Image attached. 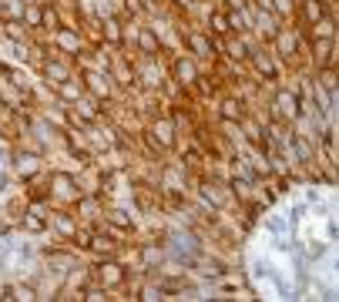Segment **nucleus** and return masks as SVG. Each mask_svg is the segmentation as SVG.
I'll return each mask as SVG.
<instances>
[{
	"mask_svg": "<svg viewBox=\"0 0 339 302\" xmlns=\"http://www.w3.org/2000/svg\"><path fill=\"white\" fill-rule=\"evenodd\" d=\"M57 228L61 232H74V222H71L68 215H57Z\"/></svg>",
	"mask_w": 339,
	"mask_h": 302,
	"instance_id": "obj_14",
	"label": "nucleus"
},
{
	"mask_svg": "<svg viewBox=\"0 0 339 302\" xmlns=\"http://www.w3.org/2000/svg\"><path fill=\"white\" fill-rule=\"evenodd\" d=\"M305 17H309V21H319V17H322V4H319V0H305Z\"/></svg>",
	"mask_w": 339,
	"mask_h": 302,
	"instance_id": "obj_8",
	"label": "nucleus"
},
{
	"mask_svg": "<svg viewBox=\"0 0 339 302\" xmlns=\"http://www.w3.org/2000/svg\"><path fill=\"white\" fill-rule=\"evenodd\" d=\"M228 24H232L235 31H245V27H249V24H245V17H238V14H232V17H228Z\"/></svg>",
	"mask_w": 339,
	"mask_h": 302,
	"instance_id": "obj_15",
	"label": "nucleus"
},
{
	"mask_svg": "<svg viewBox=\"0 0 339 302\" xmlns=\"http://www.w3.org/2000/svg\"><path fill=\"white\" fill-rule=\"evenodd\" d=\"M212 27H215V31H228V27H225V17H212Z\"/></svg>",
	"mask_w": 339,
	"mask_h": 302,
	"instance_id": "obj_16",
	"label": "nucleus"
},
{
	"mask_svg": "<svg viewBox=\"0 0 339 302\" xmlns=\"http://www.w3.org/2000/svg\"><path fill=\"white\" fill-rule=\"evenodd\" d=\"M155 131H158V138H161V145H171V128H168V124H158V128H155Z\"/></svg>",
	"mask_w": 339,
	"mask_h": 302,
	"instance_id": "obj_13",
	"label": "nucleus"
},
{
	"mask_svg": "<svg viewBox=\"0 0 339 302\" xmlns=\"http://www.w3.org/2000/svg\"><path fill=\"white\" fill-rule=\"evenodd\" d=\"M98 275H101V282H104V285H118V282L125 279L121 265H98Z\"/></svg>",
	"mask_w": 339,
	"mask_h": 302,
	"instance_id": "obj_1",
	"label": "nucleus"
},
{
	"mask_svg": "<svg viewBox=\"0 0 339 302\" xmlns=\"http://www.w3.org/2000/svg\"><path fill=\"white\" fill-rule=\"evenodd\" d=\"M91 245H94V248H98V252H111V242H108V238H101V235H94V238H91Z\"/></svg>",
	"mask_w": 339,
	"mask_h": 302,
	"instance_id": "obj_12",
	"label": "nucleus"
},
{
	"mask_svg": "<svg viewBox=\"0 0 339 302\" xmlns=\"http://www.w3.org/2000/svg\"><path fill=\"white\" fill-rule=\"evenodd\" d=\"M252 61H255V67H259L265 78H272V74H275V64H272V57L265 54V51H255V54H252Z\"/></svg>",
	"mask_w": 339,
	"mask_h": 302,
	"instance_id": "obj_2",
	"label": "nucleus"
},
{
	"mask_svg": "<svg viewBox=\"0 0 339 302\" xmlns=\"http://www.w3.org/2000/svg\"><path fill=\"white\" fill-rule=\"evenodd\" d=\"M175 74H178L181 84H192L195 81V67L188 64V61H178V64H175Z\"/></svg>",
	"mask_w": 339,
	"mask_h": 302,
	"instance_id": "obj_3",
	"label": "nucleus"
},
{
	"mask_svg": "<svg viewBox=\"0 0 339 302\" xmlns=\"http://www.w3.org/2000/svg\"><path fill=\"white\" fill-rule=\"evenodd\" d=\"M138 41H141V47H145V54H155V51H158V37H155L151 31H141Z\"/></svg>",
	"mask_w": 339,
	"mask_h": 302,
	"instance_id": "obj_4",
	"label": "nucleus"
},
{
	"mask_svg": "<svg viewBox=\"0 0 339 302\" xmlns=\"http://www.w3.org/2000/svg\"><path fill=\"white\" fill-rule=\"evenodd\" d=\"M17 168H21L24 175H31V171H37V158L34 155H17Z\"/></svg>",
	"mask_w": 339,
	"mask_h": 302,
	"instance_id": "obj_6",
	"label": "nucleus"
},
{
	"mask_svg": "<svg viewBox=\"0 0 339 302\" xmlns=\"http://www.w3.org/2000/svg\"><path fill=\"white\" fill-rule=\"evenodd\" d=\"M222 114H225L228 121H242V108H238V101H225V104H222Z\"/></svg>",
	"mask_w": 339,
	"mask_h": 302,
	"instance_id": "obj_5",
	"label": "nucleus"
},
{
	"mask_svg": "<svg viewBox=\"0 0 339 302\" xmlns=\"http://www.w3.org/2000/svg\"><path fill=\"white\" fill-rule=\"evenodd\" d=\"M4 188H7V178H4V175H0V191H4Z\"/></svg>",
	"mask_w": 339,
	"mask_h": 302,
	"instance_id": "obj_18",
	"label": "nucleus"
},
{
	"mask_svg": "<svg viewBox=\"0 0 339 302\" xmlns=\"http://www.w3.org/2000/svg\"><path fill=\"white\" fill-rule=\"evenodd\" d=\"M47 78L54 81V84H64V81H68V71H64L61 64H51L47 67Z\"/></svg>",
	"mask_w": 339,
	"mask_h": 302,
	"instance_id": "obj_7",
	"label": "nucleus"
},
{
	"mask_svg": "<svg viewBox=\"0 0 339 302\" xmlns=\"http://www.w3.org/2000/svg\"><path fill=\"white\" fill-rule=\"evenodd\" d=\"M111 222L118 225V228H131V218H128L125 212H111Z\"/></svg>",
	"mask_w": 339,
	"mask_h": 302,
	"instance_id": "obj_11",
	"label": "nucleus"
},
{
	"mask_svg": "<svg viewBox=\"0 0 339 302\" xmlns=\"http://www.w3.org/2000/svg\"><path fill=\"white\" fill-rule=\"evenodd\" d=\"M178 4H188V0H178Z\"/></svg>",
	"mask_w": 339,
	"mask_h": 302,
	"instance_id": "obj_19",
	"label": "nucleus"
},
{
	"mask_svg": "<svg viewBox=\"0 0 339 302\" xmlns=\"http://www.w3.org/2000/svg\"><path fill=\"white\" fill-rule=\"evenodd\" d=\"M292 148H295V155H299V161H309V145H305L302 138H292Z\"/></svg>",
	"mask_w": 339,
	"mask_h": 302,
	"instance_id": "obj_10",
	"label": "nucleus"
},
{
	"mask_svg": "<svg viewBox=\"0 0 339 302\" xmlns=\"http://www.w3.org/2000/svg\"><path fill=\"white\" fill-rule=\"evenodd\" d=\"M188 44H192L198 54H208V51H212V47H208V41H205V37H198V34H188Z\"/></svg>",
	"mask_w": 339,
	"mask_h": 302,
	"instance_id": "obj_9",
	"label": "nucleus"
},
{
	"mask_svg": "<svg viewBox=\"0 0 339 302\" xmlns=\"http://www.w3.org/2000/svg\"><path fill=\"white\" fill-rule=\"evenodd\" d=\"M279 11H289V0H279Z\"/></svg>",
	"mask_w": 339,
	"mask_h": 302,
	"instance_id": "obj_17",
	"label": "nucleus"
}]
</instances>
